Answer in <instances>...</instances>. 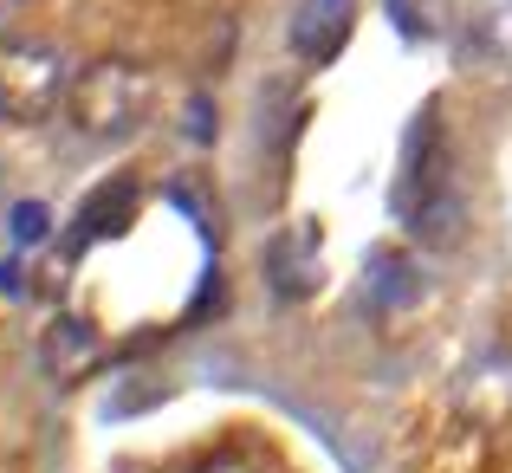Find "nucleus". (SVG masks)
<instances>
[{
    "label": "nucleus",
    "mask_w": 512,
    "mask_h": 473,
    "mask_svg": "<svg viewBox=\"0 0 512 473\" xmlns=\"http://www.w3.org/2000/svg\"><path fill=\"white\" fill-rule=\"evenodd\" d=\"M13 227H20V240H33V234H46V227H52V214H46V201H20V214H13Z\"/></svg>",
    "instance_id": "obj_8"
},
{
    "label": "nucleus",
    "mask_w": 512,
    "mask_h": 473,
    "mask_svg": "<svg viewBox=\"0 0 512 473\" xmlns=\"http://www.w3.org/2000/svg\"><path fill=\"white\" fill-rule=\"evenodd\" d=\"M201 473H253V467H247V461H208Z\"/></svg>",
    "instance_id": "obj_10"
},
{
    "label": "nucleus",
    "mask_w": 512,
    "mask_h": 473,
    "mask_svg": "<svg viewBox=\"0 0 512 473\" xmlns=\"http://www.w3.org/2000/svg\"><path fill=\"white\" fill-rule=\"evenodd\" d=\"M409 286H415V279H409V266H402V260H389V253H376L370 299H376V305H402V299H409Z\"/></svg>",
    "instance_id": "obj_6"
},
{
    "label": "nucleus",
    "mask_w": 512,
    "mask_h": 473,
    "mask_svg": "<svg viewBox=\"0 0 512 473\" xmlns=\"http://www.w3.org/2000/svg\"><path fill=\"white\" fill-rule=\"evenodd\" d=\"M350 26H357V0H299V13H292V52H305L312 65H331L350 46Z\"/></svg>",
    "instance_id": "obj_3"
},
{
    "label": "nucleus",
    "mask_w": 512,
    "mask_h": 473,
    "mask_svg": "<svg viewBox=\"0 0 512 473\" xmlns=\"http://www.w3.org/2000/svg\"><path fill=\"white\" fill-rule=\"evenodd\" d=\"M150 98H156L150 65L117 59V52H111V59H91L85 72L72 78V91H65V117H72L78 137L117 143V137H130V130L150 117Z\"/></svg>",
    "instance_id": "obj_1"
},
{
    "label": "nucleus",
    "mask_w": 512,
    "mask_h": 473,
    "mask_svg": "<svg viewBox=\"0 0 512 473\" xmlns=\"http://www.w3.org/2000/svg\"><path fill=\"white\" fill-rule=\"evenodd\" d=\"M91 350H98V337H91L85 324H72V318H59V324H52V337H46V357H52V370H59V376L85 370V363H91Z\"/></svg>",
    "instance_id": "obj_5"
},
{
    "label": "nucleus",
    "mask_w": 512,
    "mask_h": 473,
    "mask_svg": "<svg viewBox=\"0 0 512 473\" xmlns=\"http://www.w3.org/2000/svg\"><path fill=\"white\" fill-rule=\"evenodd\" d=\"M389 20H396L409 39H428L441 26V13H435V0H389Z\"/></svg>",
    "instance_id": "obj_7"
},
{
    "label": "nucleus",
    "mask_w": 512,
    "mask_h": 473,
    "mask_svg": "<svg viewBox=\"0 0 512 473\" xmlns=\"http://www.w3.org/2000/svg\"><path fill=\"white\" fill-rule=\"evenodd\" d=\"M65 91H72V72H65L59 46L46 39H0V117L13 124H39V117L65 111Z\"/></svg>",
    "instance_id": "obj_2"
},
{
    "label": "nucleus",
    "mask_w": 512,
    "mask_h": 473,
    "mask_svg": "<svg viewBox=\"0 0 512 473\" xmlns=\"http://www.w3.org/2000/svg\"><path fill=\"white\" fill-rule=\"evenodd\" d=\"M20 13H26V0H0V39L20 26Z\"/></svg>",
    "instance_id": "obj_9"
},
{
    "label": "nucleus",
    "mask_w": 512,
    "mask_h": 473,
    "mask_svg": "<svg viewBox=\"0 0 512 473\" xmlns=\"http://www.w3.org/2000/svg\"><path fill=\"white\" fill-rule=\"evenodd\" d=\"M467 59L493 65V72H512V0H480L467 13Z\"/></svg>",
    "instance_id": "obj_4"
}]
</instances>
